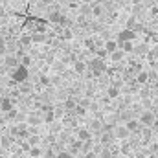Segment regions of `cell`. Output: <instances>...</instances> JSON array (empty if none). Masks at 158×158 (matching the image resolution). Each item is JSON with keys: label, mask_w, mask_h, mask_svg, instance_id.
<instances>
[{"label": "cell", "mask_w": 158, "mask_h": 158, "mask_svg": "<svg viewBox=\"0 0 158 158\" xmlns=\"http://www.w3.org/2000/svg\"><path fill=\"white\" fill-rule=\"evenodd\" d=\"M86 72H90L92 77H99L103 72H107V64H105L103 59H99V57H92V59L86 63Z\"/></svg>", "instance_id": "1"}, {"label": "cell", "mask_w": 158, "mask_h": 158, "mask_svg": "<svg viewBox=\"0 0 158 158\" xmlns=\"http://www.w3.org/2000/svg\"><path fill=\"white\" fill-rule=\"evenodd\" d=\"M6 53H7V40L0 35V55H6Z\"/></svg>", "instance_id": "32"}, {"label": "cell", "mask_w": 158, "mask_h": 158, "mask_svg": "<svg viewBox=\"0 0 158 158\" xmlns=\"http://www.w3.org/2000/svg\"><path fill=\"white\" fill-rule=\"evenodd\" d=\"M53 158H76V156H74V155H70L68 151H61V153H57Z\"/></svg>", "instance_id": "38"}, {"label": "cell", "mask_w": 158, "mask_h": 158, "mask_svg": "<svg viewBox=\"0 0 158 158\" xmlns=\"http://www.w3.org/2000/svg\"><path fill=\"white\" fill-rule=\"evenodd\" d=\"M30 37H31V44H42V42L48 40V35L46 33H40V31H33Z\"/></svg>", "instance_id": "13"}, {"label": "cell", "mask_w": 158, "mask_h": 158, "mask_svg": "<svg viewBox=\"0 0 158 158\" xmlns=\"http://www.w3.org/2000/svg\"><path fill=\"white\" fill-rule=\"evenodd\" d=\"M31 44V37L30 35H20V39H19V46H30Z\"/></svg>", "instance_id": "30"}, {"label": "cell", "mask_w": 158, "mask_h": 158, "mask_svg": "<svg viewBox=\"0 0 158 158\" xmlns=\"http://www.w3.org/2000/svg\"><path fill=\"white\" fill-rule=\"evenodd\" d=\"M149 44L147 42H140V44H134V48H132V53L134 55H138V57H145L147 53H149Z\"/></svg>", "instance_id": "7"}, {"label": "cell", "mask_w": 158, "mask_h": 158, "mask_svg": "<svg viewBox=\"0 0 158 158\" xmlns=\"http://www.w3.org/2000/svg\"><path fill=\"white\" fill-rule=\"evenodd\" d=\"M28 153H30L31 158H40L42 156V147H40V145H33V147L28 149Z\"/></svg>", "instance_id": "23"}, {"label": "cell", "mask_w": 158, "mask_h": 158, "mask_svg": "<svg viewBox=\"0 0 158 158\" xmlns=\"http://www.w3.org/2000/svg\"><path fill=\"white\" fill-rule=\"evenodd\" d=\"M107 94H109V98H110V99H114V98H118L119 94H121V88H119V86H114V85H112V86H109Z\"/></svg>", "instance_id": "25"}, {"label": "cell", "mask_w": 158, "mask_h": 158, "mask_svg": "<svg viewBox=\"0 0 158 158\" xmlns=\"http://www.w3.org/2000/svg\"><path fill=\"white\" fill-rule=\"evenodd\" d=\"M20 63H19V57L17 55H7L6 53V57H4V66L6 68H15V66H19Z\"/></svg>", "instance_id": "11"}, {"label": "cell", "mask_w": 158, "mask_h": 158, "mask_svg": "<svg viewBox=\"0 0 158 158\" xmlns=\"http://www.w3.org/2000/svg\"><path fill=\"white\" fill-rule=\"evenodd\" d=\"M74 72L79 74V76H83L86 72V61H76L74 63Z\"/></svg>", "instance_id": "19"}, {"label": "cell", "mask_w": 158, "mask_h": 158, "mask_svg": "<svg viewBox=\"0 0 158 158\" xmlns=\"http://www.w3.org/2000/svg\"><path fill=\"white\" fill-rule=\"evenodd\" d=\"M101 134V138H99V142H101V145H110L112 143V140H114V132H112V129L110 131H103V132H99Z\"/></svg>", "instance_id": "10"}, {"label": "cell", "mask_w": 158, "mask_h": 158, "mask_svg": "<svg viewBox=\"0 0 158 158\" xmlns=\"http://www.w3.org/2000/svg\"><path fill=\"white\" fill-rule=\"evenodd\" d=\"M103 48H105V52H107V53H112L114 50H118V40H114V39H109V40H105V44H103Z\"/></svg>", "instance_id": "18"}, {"label": "cell", "mask_w": 158, "mask_h": 158, "mask_svg": "<svg viewBox=\"0 0 158 158\" xmlns=\"http://www.w3.org/2000/svg\"><path fill=\"white\" fill-rule=\"evenodd\" d=\"M19 92H20V94H30V92H31V85H30V83H26V81H24V83H20Z\"/></svg>", "instance_id": "33"}, {"label": "cell", "mask_w": 158, "mask_h": 158, "mask_svg": "<svg viewBox=\"0 0 158 158\" xmlns=\"http://www.w3.org/2000/svg\"><path fill=\"white\" fill-rule=\"evenodd\" d=\"M72 37H74V33H72V30H70V28L61 30V39H63V40H70Z\"/></svg>", "instance_id": "29"}, {"label": "cell", "mask_w": 158, "mask_h": 158, "mask_svg": "<svg viewBox=\"0 0 158 158\" xmlns=\"http://www.w3.org/2000/svg\"><path fill=\"white\" fill-rule=\"evenodd\" d=\"M28 143H30V147H33V145H40V136H37V134H30L28 136V140H26Z\"/></svg>", "instance_id": "26"}, {"label": "cell", "mask_w": 158, "mask_h": 158, "mask_svg": "<svg viewBox=\"0 0 158 158\" xmlns=\"http://www.w3.org/2000/svg\"><path fill=\"white\" fill-rule=\"evenodd\" d=\"M85 46H86L90 52H94V50L98 48V46H96V42H94V39H86V40H85Z\"/></svg>", "instance_id": "37"}, {"label": "cell", "mask_w": 158, "mask_h": 158, "mask_svg": "<svg viewBox=\"0 0 158 158\" xmlns=\"http://www.w3.org/2000/svg\"><path fill=\"white\" fill-rule=\"evenodd\" d=\"M155 158H158V156H155Z\"/></svg>", "instance_id": "43"}, {"label": "cell", "mask_w": 158, "mask_h": 158, "mask_svg": "<svg viewBox=\"0 0 158 158\" xmlns=\"http://www.w3.org/2000/svg\"><path fill=\"white\" fill-rule=\"evenodd\" d=\"M140 125H143V127H147V129H153V125H155V121H156V116H155V112L153 110H143L142 114H140Z\"/></svg>", "instance_id": "3"}, {"label": "cell", "mask_w": 158, "mask_h": 158, "mask_svg": "<svg viewBox=\"0 0 158 158\" xmlns=\"http://www.w3.org/2000/svg\"><path fill=\"white\" fill-rule=\"evenodd\" d=\"M118 48H121L125 53H132V48H134V42L132 40H125V42H118Z\"/></svg>", "instance_id": "20"}, {"label": "cell", "mask_w": 158, "mask_h": 158, "mask_svg": "<svg viewBox=\"0 0 158 158\" xmlns=\"http://www.w3.org/2000/svg\"><path fill=\"white\" fill-rule=\"evenodd\" d=\"M134 81L142 86V85H147L149 83V74L145 72V70H140V72H136L134 74Z\"/></svg>", "instance_id": "12"}, {"label": "cell", "mask_w": 158, "mask_h": 158, "mask_svg": "<svg viewBox=\"0 0 158 158\" xmlns=\"http://www.w3.org/2000/svg\"><path fill=\"white\" fill-rule=\"evenodd\" d=\"M52 112H53V116H55V118H63L66 110H64V107H63V105H57L55 109L52 107Z\"/></svg>", "instance_id": "27"}, {"label": "cell", "mask_w": 158, "mask_h": 158, "mask_svg": "<svg viewBox=\"0 0 158 158\" xmlns=\"http://www.w3.org/2000/svg\"><path fill=\"white\" fill-rule=\"evenodd\" d=\"M109 57H110L112 63H121V61L125 59V52H123L121 48H118V50H114L112 53H109Z\"/></svg>", "instance_id": "14"}, {"label": "cell", "mask_w": 158, "mask_h": 158, "mask_svg": "<svg viewBox=\"0 0 158 158\" xmlns=\"http://www.w3.org/2000/svg\"><path fill=\"white\" fill-rule=\"evenodd\" d=\"M90 15H92V17H101V15H103V6H101V4L90 6Z\"/></svg>", "instance_id": "24"}, {"label": "cell", "mask_w": 158, "mask_h": 158, "mask_svg": "<svg viewBox=\"0 0 158 158\" xmlns=\"http://www.w3.org/2000/svg\"><path fill=\"white\" fill-rule=\"evenodd\" d=\"M44 2H52V0H44Z\"/></svg>", "instance_id": "42"}, {"label": "cell", "mask_w": 158, "mask_h": 158, "mask_svg": "<svg viewBox=\"0 0 158 158\" xmlns=\"http://www.w3.org/2000/svg\"><path fill=\"white\" fill-rule=\"evenodd\" d=\"M19 63H20V64H24V66H30V64H31V57L24 53V55H20V57H19Z\"/></svg>", "instance_id": "34"}, {"label": "cell", "mask_w": 158, "mask_h": 158, "mask_svg": "<svg viewBox=\"0 0 158 158\" xmlns=\"http://www.w3.org/2000/svg\"><path fill=\"white\" fill-rule=\"evenodd\" d=\"M26 123H28V127H37L42 123V116H40V112H30L28 116H26Z\"/></svg>", "instance_id": "8"}, {"label": "cell", "mask_w": 158, "mask_h": 158, "mask_svg": "<svg viewBox=\"0 0 158 158\" xmlns=\"http://www.w3.org/2000/svg\"><path fill=\"white\" fill-rule=\"evenodd\" d=\"M140 127H142V125H140V121L136 118H131V119L125 121V129H127L131 134H140Z\"/></svg>", "instance_id": "6"}, {"label": "cell", "mask_w": 158, "mask_h": 158, "mask_svg": "<svg viewBox=\"0 0 158 158\" xmlns=\"http://www.w3.org/2000/svg\"><path fill=\"white\" fill-rule=\"evenodd\" d=\"M136 37H138V33L134 31V30H129V28H123L121 31L118 33V42H125V40H136Z\"/></svg>", "instance_id": "4"}, {"label": "cell", "mask_w": 158, "mask_h": 158, "mask_svg": "<svg viewBox=\"0 0 158 158\" xmlns=\"http://www.w3.org/2000/svg\"><path fill=\"white\" fill-rule=\"evenodd\" d=\"M42 121H46V123H53V121H55V116H53L52 109H50V110H46V112L42 114Z\"/></svg>", "instance_id": "28"}, {"label": "cell", "mask_w": 158, "mask_h": 158, "mask_svg": "<svg viewBox=\"0 0 158 158\" xmlns=\"http://www.w3.org/2000/svg\"><path fill=\"white\" fill-rule=\"evenodd\" d=\"M88 131H90V132H92V131H94V132H101V131H103V121H101L99 118L92 119V121H90V127H88Z\"/></svg>", "instance_id": "17"}, {"label": "cell", "mask_w": 158, "mask_h": 158, "mask_svg": "<svg viewBox=\"0 0 158 158\" xmlns=\"http://www.w3.org/2000/svg\"><path fill=\"white\" fill-rule=\"evenodd\" d=\"M30 77V72H28V66H24V64H19V66H15V68H11V79H13V83H24V81H28Z\"/></svg>", "instance_id": "2"}, {"label": "cell", "mask_w": 158, "mask_h": 158, "mask_svg": "<svg viewBox=\"0 0 158 158\" xmlns=\"http://www.w3.org/2000/svg\"><path fill=\"white\" fill-rule=\"evenodd\" d=\"M76 105H77V99H76V98H66V99H64V103H63L64 110H74V109H76Z\"/></svg>", "instance_id": "21"}, {"label": "cell", "mask_w": 158, "mask_h": 158, "mask_svg": "<svg viewBox=\"0 0 158 158\" xmlns=\"http://www.w3.org/2000/svg\"><path fill=\"white\" fill-rule=\"evenodd\" d=\"M48 22H52V24H59V26H64V24H66V17H64L61 11H52V13L48 15Z\"/></svg>", "instance_id": "5"}, {"label": "cell", "mask_w": 158, "mask_h": 158, "mask_svg": "<svg viewBox=\"0 0 158 158\" xmlns=\"http://www.w3.org/2000/svg\"><path fill=\"white\" fill-rule=\"evenodd\" d=\"M131 2H132V4H134V6H138V4H140V2H142V0H131Z\"/></svg>", "instance_id": "41"}, {"label": "cell", "mask_w": 158, "mask_h": 158, "mask_svg": "<svg viewBox=\"0 0 158 158\" xmlns=\"http://www.w3.org/2000/svg\"><path fill=\"white\" fill-rule=\"evenodd\" d=\"M85 114H86V109L81 107V105H76V109H74V116H76V118H83Z\"/></svg>", "instance_id": "31"}, {"label": "cell", "mask_w": 158, "mask_h": 158, "mask_svg": "<svg viewBox=\"0 0 158 158\" xmlns=\"http://www.w3.org/2000/svg\"><path fill=\"white\" fill-rule=\"evenodd\" d=\"M96 158H98V156H96Z\"/></svg>", "instance_id": "44"}, {"label": "cell", "mask_w": 158, "mask_h": 158, "mask_svg": "<svg viewBox=\"0 0 158 158\" xmlns=\"http://www.w3.org/2000/svg\"><path fill=\"white\" fill-rule=\"evenodd\" d=\"M15 142V138L11 134H6V136H0V147H11V143Z\"/></svg>", "instance_id": "22"}, {"label": "cell", "mask_w": 158, "mask_h": 158, "mask_svg": "<svg viewBox=\"0 0 158 158\" xmlns=\"http://www.w3.org/2000/svg\"><path fill=\"white\" fill-rule=\"evenodd\" d=\"M138 90H140V96H142L143 99H147V98L151 96V90H149V88H147L145 85H142V88H138Z\"/></svg>", "instance_id": "35"}, {"label": "cell", "mask_w": 158, "mask_h": 158, "mask_svg": "<svg viewBox=\"0 0 158 158\" xmlns=\"http://www.w3.org/2000/svg\"><path fill=\"white\" fill-rule=\"evenodd\" d=\"M4 15H6V9H4V7H0V17H4Z\"/></svg>", "instance_id": "40"}, {"label": "cell", "mask_w": 158, "mask_h": 158, "mask_svg": "<svg viewBox=\"0 0 158 158\" xmlns=\"http://www.w3.org/2000/svg\"><path fill=\"white\" fill-rule=\"evenodd\" d=\"M4 123H6V118H4V116H0V127H2Z\"/></svg>", "instance_id": "39"}, {"label": "cell", "mask_w": 158, "mask_h": 158, "mask_svg": "<svg viewBox=\"0 0 158 158\" xmlns=\"http://www.w3.org/2000/svg\"><path fill=\"white\" fill-rule=\"evenodd\" d=\"M114 138H118V140H127L129 136H131V132L125 129V125H118V127H114Z\"/></svg>", "instance_id": "9"}, {"label": "cell", "mask_w": 158, "mask_h": 158, "mask_svg": "<svg viewBox=\"0 0 158 158\" xmlns=\"http://www.w3.org/2000/svg\"><path fill=\"white\" fill-rule=\"evenodd\" d=\"M77 140L79 142H88V140H92V132L88 131V129H77Z\"/></svg>", "instance_id": "15"}, {"label": "cell", "mask_w": 158, "mask_h": 158, "mask_svg": "<svg viewBox=\"0 0 158 158\" xmlns=\"http://www.w3.org/2000/svg\"><path fill=\"white\" fill-rule=\"evenodd\" d=\"M4 118H6V119H17V118H19V112H17L15 109H11V110H7V112H6V116H4Z\"/></svg>", "instance_id": "36"}, {"label": "cell", "mask_w": 158, "mask_h": 158, "mask_svg": "<svg viewBox=\"0 0 158 158\" xmlns=\"http://www.w3.org/2000/svg\"><path fill=\"white\" fill-rule=\"evenodd\" d=\"M13 109V99L11 98H0V110L2 112H7Z\"/></svg>", "instance_id": "16"}]
</instances>
